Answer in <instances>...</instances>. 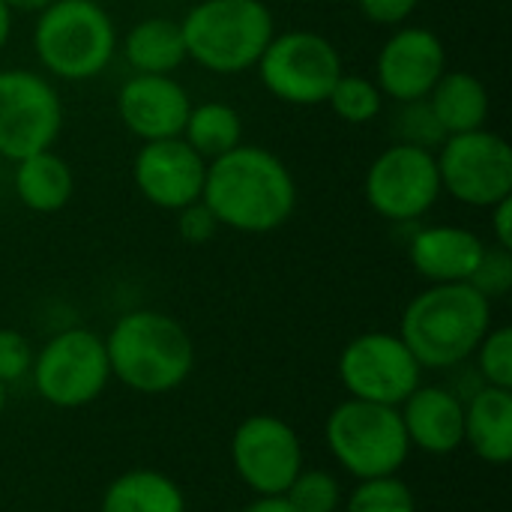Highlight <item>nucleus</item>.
Segmentation results:
<instances>
[{
	"label": "nucleus",
	"instance_id": "f257e3e1",
	"mask_svg": "<svg viewBox=\"0 0 512 512\" xmlns=\"http://www.w3.org/2000/svg\"><path fill=\"white\" fill-rule=\"evenodd\" d=\"M201 201L222 228L270 234L291 222L297 210V180L273 150L243 141L207 162Z\"/></svg>",
	"mask_w": 512,
	"mask_h": 512
},
{
	"label": "nucleus",
	"instance_id": "f03ea898",
	"mask_svg": "<svg viewBox=\"0 0 512 512\" xmlns=\"http://www.w3.org/2000/svg\"><path fill=\"white\" fill-rule=\"evenodd\" d=\"M111 378L141 396H165L183 387L195 369L189 330L156 309H132L105 336Z\"/></svg>",
	"mask_w": 512,
	"mask_h": 512
},
{
	"label": "nucleus",
	"instance_id": "7ed1b4c3",
	"mask_svg": "<svg viewBox=\"0 0 512 512\" xmlns=\"http://www.w3.org/2000/svg\"><path fill=\"white\" fill-rule=\"evenodd\" d=\"M492 330V303L468 282L429 285L402 312L399 336L423 369H456Z\"/></svg>",
	"mask_w": 512,
	"mask_h": 512
},
{
	"label": "nucleus",
	"instance_id": "20e7f679",
	"mask_svg": "<svg viewBox=\"0 0 512 512\" xmlns=\"http://www.w3.org/2000/svg\"><path fill=\"white\" fill-rule=\"evenodd\" d=\"M117 45L114 18L99 0H51L36 12L33 51L51 78H99L111 66Z\"/></svg>",
	"mask_w": 512,
	"mask_h": 512
},
{
	"label": "nucleus",
	"instance_id": "39448f33",
	"mask_svg": "<svg viewBox=\"0 0 512 512\" xmlns=\"http://www.w3.org/2000/svg\"><path fill=\"white\" fill-rule=\"evenodd\" d=\"M180 30L189 60L213 75H240L276 36V18L264 0H198Z\"/></svg>",
	"mask_w": 512,
	"mask_h": 512
},
{
	"label": "nucleus",
	"instance_id": "423d86ee",
	"mask_svg": "<svg viewBox=\"0 0 512 512\" xmlns=\"http://www.w3.org/2000/svg\"><path fill=\"white\" fill-rule=\"evenodd\" d=\"M324 441L336 465L354 480L399 474L411 456L399 408L351 396L330 411Z\"/></svg>",
	"mask_w": 512,
	"mask_h": 512
},
{
	"label": "nucleus",
	"instance_id": "0eeeda50",
	"mask_svg": "<svg viewBox=\"0 0 512 512\" xmlns=\"http://www.w3.org/2000/svg\"><path fill=\"white\" fill-rule=\"evenodd\" d=\"M261 87L294 108L324 105L345 72L339 48L315 30L276 33L255 63Z\"/></svg>",
	"mask_w": 512,
	"mask_h": 512
},
{
	"label": "nucleus",
	"instance_id": "6e6552de",
	"mask_svg": "<svg viewBox=\"0 0 512 512\" xmlns=\"http://www.w3.org/2000/svg\"><path fill=\"white\" fill-rule=\"evenodd\" d=\"M30 378L42 402L60 411L93 405L111 384L105 339L87 327L54 333L36 354Z\"/></svg>",
	"mask_w": 512,
	"mask_h": 512
},
{
	"label": "nucleus",
	"instance_id": "1a4fd4ad",
	"mask_svg": "<svg viewBox=\"0 0 512 512\" xmlns=\"http://www.w3.org/2000/svg\"><path fill=\"white\" fill-rule=\"evenodd\" d=\"M441 174L435 150L393 141L366 168L363 195L387 222H417L441 198Z\"/></svg>",
	"mask_w": 512,
	"mask_h": 512
},
{
	"label": "nucleus",
	"instance_id": "9d476101",
	"mask_svg": "<svg viewBox=\"0 0 512 512\" xmlns=\"http://www.w3.org/2000/svg\"><path fill=\"white\" fill-rule=\"evenodd\" d=\"M435 159L441 189L459 204L489 210L512 195V147L489 126L447 135Z\"/></svg>",
	"mask_w": 512,
	"mask_h": 512
},
{
	"label": "nucleus",
	"instance_id": "9b49d317",
	"mask_svg": "<svg viewBox=\"0 0 512 512\" xmlns=\"http://www.w3.org/2000/svg\"><path fill=\"white\" fill-rule=\"evenodd\" d=\"M339 381L351 399L399 408L420 384L423 366L399 333H360L339 354Z\"/></svg>",
	"mask_w": 512,
	"mask_h": 512
},
{
	"label": "nucleus",
	"instance_id": "f8f14e48",
	"mask_svg": "<svg viewBox=\"0 0 512 512\" xmlns=\"http://www.w3.org/2000/svg\"><path fill=\"white\" fill-rule=\"evenodd\" d=\"M63 102L54 84L33 69H0V159L18 162L57 144Z\"/></svg>",
	"mask_w": 512,
	"mask_h": 512
},
{
	"label": "nucleus",
	"instance_id": "ddd939ff",
	"mask_svg": "<svg viewBox=\"0 0 512 512\" xmlns=\"http://www.w3.org/2000/svg\"><path fill=\"white\" fill-rule=\"evenodd\" d=\"M231 465L255 498H276L303 471V441L276 414H252L231 435Z\"/></svg>",
	"mask_w": 512,
	"mask_h": 512
},
{
	"label": "nucleus",
	"instance_id": "4468645a",
	"mask_svg": "<svg viewBox=\"0 0 512 512\" xmlns=\"http://www.w3.org/2000/svg\"><path fill=\"white\" fill-rule=\"evenodd\" d=\"M447 72L444 39L417 24L393 27L375 60V84L393 102L426 99L438 78Z\"/></svg>",
	"mask_w": 512,
	"mask_h": 512
},
{
	"label": "nucleus",
	"instance_id": "2eb2a0df",
	"mask_svg": "<svg viewBox=\"0 0 512 512\" xmlns=\"http://www.w3.org/2000/svg\"><path fill=\"white\" fill-rule=\"evenodd\" d=\"M207 159H201L183 138L141 141L132 159V183L141 198L159 210L177 213L204 192Z\"/></svg>",
	"mask_w": 512,
	"mask_h": 512
},
{
	"label": "nucleus",
	"instance_id": "dca6fc26",
	"mask_svg": "<svg viewBox=\"0 0 512 512\" xmlns=\"http://www.w3.org/2000/svg\"><path fill=\"white\" fill-rule=\"evenodd\" d=\"M192 99L174 75H129L117 90V117L138 141L180 138Z\"/></svg>",
	"mask_w": 512,
	"mask_h": 512
},
{
	"label": "nucleus",
	"instance_id": "f3484780",
	"mask_svg": "<svg viewBox=\"0 0 512 512\" xmlns=\"http://www.w3.org/2000/svg\"><path fill=\"white\" fill-rule=\"evenodd\" d=\"M399 417L411 450L426 456H453L465 447V399L438 384H420L402 405Z\"/></svg>",
	"mask_w": 512,
	"mask_h": 512
},
{
	"label": "nucleus",
	"instance_id": "a211bd4d",
	"mask_svg": "<svg viewBox=\"0 0 512 512\" xmlns=\"http://www.w3.org/2000/svg\"><path fill=\"white\" fill-rule=\"evenodd\" d=\"M483 252L486 240L462 225H426L408 243V261L429 285L468 282Z\"/></svg>",
	"mask_w": 512,
	"mask_h": 512
},
{
	"label": "nucleus",
	"instance_id": "6ab92c4d",
	"mask_svg": "<svg viewBox=\"0 0 512 512\" xmlns=\"http://www.w3.org/2000/svg\"><path fill=\"white\" fill-rule=\"evenodd\" d=\"M465 447L486 465L512 459V390L480 384L465 402Z\"/></svg>",
	"mask_w": 512,
	"mask_h": 512
},
{
	"label": "nucleus",
	"instance_id": "aec40b11",
	"mask_svg": "<svg viewBox=\"0 0 512 512\" xmlns=\"http://www.w3.org/2000/svg\"><path fill=\"white\" fill-rule=\"evenodd\" d=\"M12 189L30 213L48 216V213L63 210L72 201L75 174H72V165L54 147H48L15 162Z\"/></svg>",
	"mask_w": 512,
	"mask_h": 512
},
{
	"label": "nucleus",
	"instance_id": "412c9836",
	"mask_svg": "<svg viewBox=\"0 0 512 512\" xmlns=\"http://www.w3.org/2000/svg\"><path fill=\"white\" fill-rule=\"evenodd\" d=\"M438 126L444 135H459V132H474L483 129L492 111L489 90L483 78L465 69H447L438 84L426 96Z\"/></svg>",
	"mask_w": 512,
	"mask_h": 512
},
{
	"label": "nucleus",
	"instance_id": "4be33fe9",
	"mask_svg": "<svg viewBox=\"0 0 512 512\" xmlns=\"http://www.w3.org/2000/svg\"><path fill=\"white\" fill-rule=\"evenodd\" d=\"M117 48L123 51L126 63L141 75H171L189 60L180 21L168 15H150L135 21Z\"/></svg>",
	"mask_w": 512,
	"mask_h": 512
},
{
	"label": "nucleus",
	"instance_id": "5701e85b",
	"mask_svg": "<svg viewBox=\"0 0 512 512\" xmlns=\"http://www.w3.org/2000/svg\"><path fill=\"white\" fill-rule=\"evenodd\" d=\"M99 512H186V495L165 471L129 468L105 486Z\"/></svg>",
	"mask_w": 512,
	"mask_h": 512
},
{
	"label": "nucleus",
	"instance_id": "b1692460",
	"mask_svg": "<svg viewBox=\"0 0 512 512\" xmlns=\"http://www.w3.org/2000/svg\"><path fill=\"white\" fill-rule=\"evenodd\" d=\"M201 159H216L243 144V117L234 105L210 99L189 108L183 135H180Z\"/></svg>",
	"mask_w": 512,
	"mask_h": 512
},
{
	"label": "nucleus",
	"instance_id": "393cba45",
	"mask_svg": "<svg viewBox=\"0 0 512 512\" xmlns=\"http://www.w3.org/2000/svg\"><path fill=\"white\" fill-rule=\"evenodd\" d=\"M384 93L375 84V78L357 75V72H342L339 81L333 84L330 96L324 105H330V111L351 126H366L375 117H381L384 111Z\"/></svg>",
	"mask_w": 512,
	"mask_h": 512
},
{
	"label": "nucleus",
	"instance_id": "a878e982",
	"mask_svg": "<svg viewBox=\"0 0 512 512\" xmlns=\"http://www.w3.org/2000/svg\"><path fill=\"white\" fill-rule=\"evenodd\" d=\"M345 512H417V498L411 486L399 477L357 480L354 492L342 501Z\"/></svg>",
	"mask_w": 512,
	"mask_h": 512
},
{
	"label": "nucleus",
	"instance_id": "bb28decb",
	"mask_svg": "<svg viewBox=\"0 0 512 512\" xmlns=\"http://www.w3.org/2000/svg\"><path fill=\"white\" fill-rule=\"evenodd\" d=\"M297 512H339L345 492L342 483L324 468H303L282 495Z\"/></svg>",
	"mask_w": 512,
	"mask_h": 512
},
{
	"label": "nucleus",
	"instance_id": "cd10ccee",
	"mask_svg": "<svg viewBox=\"0 0 512 512\" xmlns=\"http://www.w3.org/2000/svg\"><path fill=\"white\" fill-rule=\"evenodd\" d=\"M480 384L512 390V330L507 324L492 327L474 351Z\"/></svg>",
	"mask_w": 512,
	"mask_h": 512
},
{
	"label": "nucleus",
	"instance_id": "c85d7f7f",
	"mask_svg": "<svg viewBox=\"0 0 512 512\" xmlns=\"http://www.w3.org/2000/svg\"><path fill=\"white\" fill-rule=\"evenodd\" d=\"M396 135L402 144H417L426 150H438L441 141L447 138L444 129L438 126L432 108L426 99H414V102H396Z\"/></svg>",
	"mask_w": 512,
	"mask_h": 512
},
{
	"label": "nucleus",
	"instance_id": "c756f323",
	"mask_svg": "<svg viewBox=\"0 0 512 512\" xmlns=\"http://www.w3.org/2000/svg\"><path fill=\"white\" fill-rule=\"evenodd\" d=\"M468 285L474 291H480L489 303L507 297L512 288V249L495 246V243L489 246L486 243V252H483L477 270L471 273Z\"/></svg>",
	"mask_w": 512,
	"mask_h": 512
},
{
	"label": "nucleus",
	"instance_id": "7c9ffc66",
	"mask_svg": "<svg viewBox=\"0 0 512 512\" xmlns=\"http://www.w3.org/2000/svg\"><path fill=\"white\" fill-rule=\"evenodd\" d=\"M33 345L24 333L12 327H0V384L15 387L24 378H30L33 366Z\"/></svg>",
	"mask_w": 512,
	"mask_h": 512
},
{
	"label": "nucleus",
	"instance_id": "2f4dec72",
	"mask_svg": "<svg viewBox=\"0 0 512 512\" xmlns=\"http://www.w3.org/2000/svg\"><path fill=\"white\" fill-rule=\"evenodd\" d=\"M174 216H177V219H174L177 234H180V240L189 243V246H204V243H210V240L222 231L219 219L213 216V210H210L201 198L192 201V204H186V207H180Z\"/></svg>",
	"mask_w": 512,
	"mask_h": 512
},
{
	"label": "nucleus",
	"instance_id": "473e14b6",
	"mask_svg": "<svg viewBox=\"0 0 512 512\" xmlns=\"http://www.w3.org/2000/svg\"><path fill=\"white\" fill-rule=\"evenodd\" d=\"M417 6L420 0H357V9L369 24L390 27V30L408 24Z\"/></svg>",
	"mask_w": 512,
	"mask_h": 512
},
{
	"label": "nucleus",
	"instance_id": "72a5a7b5",
	"mask_svg": "<svg viewBox=\"0 0 512 512\" xmlns=\"http://www.w3.org/2000/svg\"><path fill=\"white\" fill-rule=\"evenodd\" d=\"M489 219H492V237H495V246L512 249V195L489 207Z\"/></svg>",
	"mask_w": 512,
	"mask_h": 512
},
{
	"label": "nucleus",
	"instance_id": "f704fd0d",
	"mask_svg": "<svg viewBox=\"0 0 512 512\" xmlns=\"http://www.w3.org/2000/svg\"><path fill=\"white\" fill-rule=\"evenodd\" d=\"M240 512H297L282 495L276 498H255L252 504H246Z\"/></svg>",
	"mask_w": 512,
	"mask_h": 512
},
{
	"label": "nucleus",
	"instance_id": "c9c22d12",
	"mask_svg": "<svg viewBox=\"0 0 512 512\" xmlns=\"http://www.w3.org/2000/svg\"><path fill=\"white\" fill-rule=\"evenodd\" d=\"M9 36H12V9L0 0V51L6 48Z\"/></svg>",
	"mask_w": 512,
	"mask_h": 512
},
{
	"label": "nucleus",
	"instance_id": "e433bc0d",
	"mask_svg": "<svg viewBox=\"0 0 512 512\" xmlns=\"http://www.w3.org/2000/svg\"><path fill=\"white\" fill-rule=\"evenodd\" d=\"M12 12H42L51 0H3Z\"/></svg>",
	"mask_w": 512,
	"mask_h": 512
},
{
	"label": "nucleus",
	"instance_id": "4c0bfd02",
	"mask_svg": "<svg viewBox=\"0 0 512 512\" xmlns=\"http://www.w3.org/2000/svg\"><path fill=\"white\" fill-rule=\"evenodd\" d=\"M6 393H9V387L0 384V417H3V411H6V405H9V396H6Z\"/></svg>",
	"mask_w": 512,
	"mask_h": 512
},
{
	"label": "nucleus",
	"instance_id": "58836bf2",
	"mask_svg": "<svg viewBox=\"0 0 512 512\" xmlns=\"http://www.w3.org/2000/svg\"><path fill=\"white\" fill-rule=\"evenodd\" d=\"M0 177H3V159H0Z\"/></svg>",
	"mask_w": 512,
	"mask_h": 512
}]
</instances>
